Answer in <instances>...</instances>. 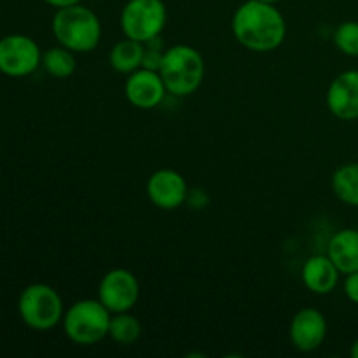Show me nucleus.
Returning a JSON list of instances; mask_svg holds the SVG:
<instances>
[{
	"mask_svg": "<svg viewBox=\"0 0 358 358\" xmlns=\"http://www.w3.org/2000/svg\"><path fill=\"white\" fill-rule=\"evenodd\" d=\"M233 35L243 48L255 52L275 51L285 41L287 24L275 3L247 0L233 16Z\"/></svg>",
	"mask_w": 358,
	"mask_h": 358,
	"instance_id": "obj_1",
	"label": "nucleus"
},
{
	"mask_svg": "<svg viewBox=\"0 0 358 358\" xmlns=\"http://www.w3.org/2000/svg\"><path fill=\"white\" fill-rule=\"evenodd\" d=\"M52 34L56 41L70 51L90 52L100 44L101 23L93 10L76 3L56 10Z\"/></svg>",
	"mask_w": 358,
	"mask_h": 358,
	"instance_id": "obj_2",
	"label": "nucleus"
},
{
	"mask_svg": "<svg viewBox=\"0 0 358 358\" xmlns=\"http://www.w3.org/2000/svg\"><path fill=\"white\" fill-rule=\"evenodd\" d=\"M157 72L168 93L175 96H189L201 86L205 77V62L198 49L178 44L164 51Z\"/></svg>",
	"mask_w": 358,
	"mask_h": 358,
	"instance_id": "obj_3",
	"label": "nucleus"
},
{
	"mask_svg": "<svg viewBox=\"0 0 358 358\" xmlns=\"http://www.w3.org/2000/svg\"><path fill=\"white\" fill-rule=\"evenodd\" d=\"M110 318V311L100 299L77 301L63 315V331L76 345H96L108 336Z\"/></svg>",
	"mask_w": 358,
	"mask_h": 358,
	"instance_id": "obj_4",
	"label": "nucleus"
},
{
	"mask_svg": "<svg viewBox=\"0 0 358 358\" xmlns=\"http://www.w3.org/2000/svg\"><path fill=\"white\" fill-rule=\"evenodd\" d=\"M17 311L24 324L34 331H51L63 320V301L59 294L45 283H31L21 292Z\"/></svg>",
	"mask_w": 358,
	"mask_h": 358,
	"instance_id": "obj_5",
	"label": "nucleus"
},
{
	"mask_svg": "<svg viewBox=\"0 0 358 358\" xmlns=\"http://www.w3.org/2000/svg\"><path fill=\"white\" fill-rule=\"evenodd\" d=\"M168 13L163 0H128L121 10V30L142 44L159 37L166 27Z\"/></svg>",
	"mask_w": 358,
	"mask_h": 358,
	"instance_id": "obj_6",
	"label": "nucleus"
},
{
	"mask_svg": "<svg viewBox=\"0 0 358 358\" xmlns=\"http://www.w3.org/2000/svg\"><path fill=\"white\" fill-rule=\"evenodd\" d=\"M42 63L38 44L28 35L13 34L0 38V72L9 77H27Z\"/></svg>",
	"mask_w": 358,
	"mask_h": 358,
	"instance_id": "obj_7",
	"label": "nucleus"
},
{
	"mask_svg": "<svg viewBox=\"0 0 358 358\" xmlns=\"http://www.w3.org/2000/svg\"><path fill=\"white\" fill-rule=\"evenodd\" d=\"M140 297V285L136 276L128 269H112L105 273L98 287V299L100 303L114 313H124L135 308Z\"/></svg>",
	"mask_w": 358,
	"mask_h": 358,
	"instance_id": "obj_8",
	"label": "nucleus"
},
{
	"mask_svg": "<svg viewBox=\"0 0 358 358\" xmlns=\"http://www.w3.org/2000/svg\"><path fill=\"white\" fill-rule=\"evenodd\" d=\"M147 196L150 203L161 210H175L182 206L187 199V182L178 171L163 170L154 171L147 180Z\"/></svg>",
	"mask_w": 358,
	"mask_h": 358,
	"instance_id": "obj_9",
	"label": "nucleus"
},
{
	"mask_svg": "<svg viewBox=\"0 0 358 358\" xmlns=\"http://www.w3.org/2000/svg\"><path fill=\"white\" fill-rule=\"evenodd\" d=\"M124 94L129 103L142 110H150L163 101L166 86L157 70L138 69L128 73L124 84Z\"/></svg>",
	"mask_w": 358,
	"mask_h": 358,
	"instance_id": "obj_10",
	"label": "nucleus"
},
{
	"mask_svg": "<svg viewBox=\"0 0 358 358\" xmlns=\"http://www.w3.org/2000/svg\"><path fill=\"white\" fill-rule=\"evenodd\" d=\"M290 341L299 352L310 353L322 346L327 336V320L317 308H303L290 322Z\"/></svg>",
	"mask_w": 358,
	"mask_h": 358,
	"instance_id": "obj_11",
	"label": "nucleus"
},
{
	"mask_svg": "<svg viewBox=\"0 0 358 358\" xmlns=\"http://www.w3.org/2000/svg\"><path fill=\"white\" fill-rule=\"evenodd\" d=\"M327 108L341 121L358 119V70H346L339 73L327 90Z\"/></svg>",
	"mask_w": 358,
	"mask_h": 358,
	"instance_id": "obj_12",
	"label": "nucleus"
},
{
	"mask_svg": "<svg viewBox=\"0 0 358 358\" xmlns=\"http://www.w3.org/2000/svg\"><path fill=\"white\" fill-rule=\"evenodd\" d=\"M303 282L310 292L325 296L336 289L339 282V269L329 255H313L303 266Z\"/></svg>",
	"mask_w": 358,
	"mask_h": 358,
	"instance_id": "obj_13",
	"label": "nucleus"
},
{
	"mask_svg": "<svg viewBox=\"0 0 358 358\" xmlns=\"http://www.w3.org/2000/svg\"><path fill=\"white\" fill-rule=\"evenodd\" d=\"M327 255L343 275L358 271V231H338L329 241Z\"/></svg>",
	"mask_w": 358,
	"mask_h": 358,
	"instance_id": "obj_14",
	"label": "nucleus"
},
{
	"mask_svg": "<svg viewBox=\"0 0 358 358\" xmlns=\"http://www.w3.org/2000/svg\"><path fill=\"white\" fill-rule=\"evenodd\" d=\"M110 65L115 72L119 73H131L135 70L142 69L143 62V44L138 41L126 37L119 41L117 44L112 48L110 56Z\"/></svg>",
	"mask_w": 358,
	"mask_h": 358,
	"instance_id": "obj_15",
	"label": "nucleus"
},
{
	"mask_svg": "<svg viewBox=\"0 0 358 358\" xmlns=\"http://www.w3.org/2000/svg\"><path fill=\"white\" fill-rule=\"evenodd\" d=\"M332 191L339 201L358 208V163L343 164L334 171Z\"/></svg>",
	"mask_w": 358,
	"mask_h": 358,
	"instance_id": "obj_16",
	"label": "nucleus"
},
{
	"mask_svg": "<svg viewBox=\"0 0 358 358\" xmlns=\"http://www.w3.org/2000/svg\"><path fill=\"white\" fill-rule=\"evenodd\" d=\"M42 66H44L49 76L56 77V79H66V77L76 72L77 62L73 51L59 44L56 48L48 49L42 55Z\"/></svg>",
	"mask_w": 358,
	"mask_h": 358,
	"instance_id": "obj_17",
	"label": "nucleus"
},
{
	"mask_svg": "<svg viewBox=\"0 0 358 358\" xmlns=\"http://www.w3.org/2000/svg\"><path fill=\"white\" fill-rule=\"evenodd\" d=\"M142 334V325H140L138 318L129 315V311L124 313H114L110 318V327H108V336L112 341L117 345L129 346L136 341Z\"/></svg>",
	"mask_w": 358,
	"mask_h": 358,
	"instance_id": "obj_18",
	"label": "nucleus"
},
{
	"mask_svg": "<svg viewBox=\"0 0 358 358\" xmlns=\"http://www.w3.org/2000/svg\"><path fill=\"white\" fill-rule=\"evenodd\" d=\"M334 44L343 55L358 58V21H345L334 31Z\"/></svg>",
	"mask_w": 358,
	"mask_h": 358,
	"instance_id": "obj_19",
	"label": "nucleus"
},
{
	"mask_svg": "<svg viewBox=\"0 0 358 358\" xmlns=\"http://www.w3.org/2000/svg\"><path fill=\"white\" fill-rule=\"evenodd\" d=\"M147 45H143V62L142 66L143 69H150V70H159L161 62H163V56L166 49H163L161 45V38L156 37L154 41L145 42Z\"/></svg>",
	"mask_w": 358,
	"mask_h": 358,
	"instance_id": "obj_20",
	"label": "nucleus"
},
{
	"mask_svg": "<svg viewBox=\"0 0 358 358\" xmlns=\"http://www.w3.org/2000/svg\"><path fill=\"white\" fill-rule=\"evenodd\" d=\"M345 294L352 303L358 304V271L346 275Z\"/></svg>",
	"mask_w": 358,
	"mask_h": 358,
	"instance_id": "obj_21",
	"label": "nucleus"
},
{
	"mask_svg": "<svg viewBox=\"0 0 358 358\" xmlns=\"http://www.w3.org/2000/svg\"><path fill=\"white\" fill-rule=\"evenodd\" d=\"M48 6L56 7V9H63V7L76 6V3H80V0H44Z\"/></svg>",
	"mask_w": 358,
	"mask_h": 358,
	"instance_id": "obj_22",
	"label": "nucleus"
},
{
	"mask_svg": "<svg viewBox=\"0 0 358 358\" xmlns=\"http://www.w3.org/2000/svg\"><path fill=\"white\" fill-rule=\"evenodd\" d=\"M350 355H352V358H358V339L353 341L352 350H350Z\"/></svg>",
	"mask_w": 358,
	"mask_h": 358,
	"instance_id": "obj_23",
	"label": "nucleus"
},
{
	"mask_svg": "<svg viewBox=\"0 0 358 358\" xmlns=\"http://www.w3.org/2000/svg\"><path fill=\"white\" fill-rule=\"evenodd\" d=\"M261 2H266V3H276V2H280V0H261Z\"/></svg>",
	"mask_w": 358,
	"mask_h": 358,
	"instance_id": "obj_24",
	"label": "nucleus"
}]
</instances>
